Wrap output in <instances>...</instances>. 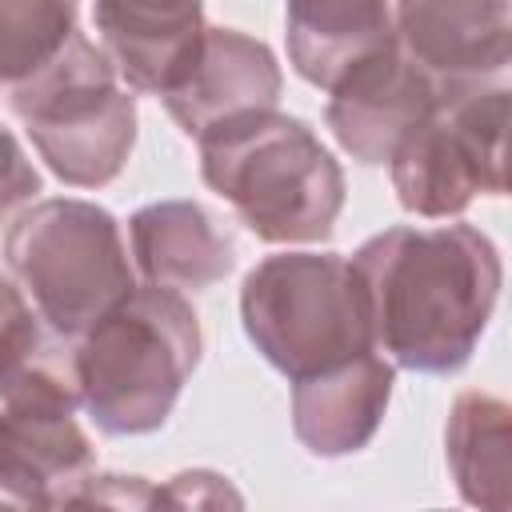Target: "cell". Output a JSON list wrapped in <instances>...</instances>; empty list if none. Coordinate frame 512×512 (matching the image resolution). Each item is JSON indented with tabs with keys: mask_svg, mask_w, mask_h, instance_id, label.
Segmentation results:
<instances>
[{
	"mask_svg": "<svg viewBox=\"0 0 512 512\" xmlns=\"http://www.w3.org/2000/svg\"><path fill=\"white\" fill-rule=\"evenodd\" d=\"M376 352L392 368L460 372L500 300V248L472 224L384 228L352 252Z\"/></svg>",
	"mask_w": 512,
	"mask_h": 512,
	"instance_id": "obj_1",
	"label": "cell"
},
{
	"mask_svg": "<svg viewBox=\"0 0 512 512\" xmlns=\"http://www.w3.org/2000/svg\"><path fill=\"white\" fill-rule=\"evenodd\" d=\"M148 512H248V508L228 476L212 468H188L152 488Z\"/></svg>",
	"mask_w": 512,
	"mask_h": 512,
	"instance_id": "obj_19",
	"label": "cell"
},
{
	"mask_svg": "<svg viewBox=\"0 0 512 512\" xmlns=\"http://www.w3.org/2000/svg\"><path fill=\"white\" fill-rule=\"evenodd\" d=\"M80 32L76 4L56 0H4L0 4V76L16 84L48 64Z\"/></svg>",
	"mask_w": 512,
	"mask_h": 512,
	"instance_id": "obj_18",
	"label": "cell"
},
{
	"mask_svg": "<svg viewBox=\"0 0 512 512\" xmlns=\"http://www.w3.org/2000/svg\"><path fill=\"white\" fill-rule=\"evenodd\" d=\"M396 200L428 220H448L460 216L472 196L480 192L476 168L468 160V148L460 132L452 128L448 112L440 108L432 120H424L392 156L388 164Z\"/></svg>",
	"mask_w": 512,
	"mask_h": 512,
	"instance_id": "obj_16",
	"label": "cell"
},
{
	"mask_svg": "<svg viewBox=\"0 0 512 512\" xmlns=\"http://www.w3.org/2000/svg\"><path fill=\"white\" fill-rule=\"evenodd\" d=\"M76 344L60 340L24 292L4 284V380H0V488L4 512H48L88 480L96 448L76 424Z\"/></svg>",
	"mask_w": 512,
	"mask_h": 512,
	"instance_id": "obj_2",
	"label": "cell"
},
{
	"mask_svg": "<svg viewBox=\"0 0 512 512\" xmlns=\"http://www.w3.org/2000/svg\"><path fill=\"white\" fill-rule=\"evenodd\" d=\"M444 456L456 492L476 512H512V404L492 392H460L444 424Z\"/></svg>",
	"mask_w": 512,
	"mask_h": 512,
	"instance_id": "obj_15",
	"label": "cell"
},
{
	"mask_svg": "<svg viewBox=\"0 0 512 512\" xmlns=\"http://www.w3.org/2000/svg\"><path fill=\"white\" fill-rule=\"evenodd\" d=\"M152 488L144 476H124V472H104L88 476L72 488H64L48 512H148Z\"/></svg>",
	"mask_w": 512,
	"mask_h": 512,
	"instance_id": "obj_20",
	"label": "cell"
},
{
	"mask_svg": "<svg viewBox=\"0 0 512 512\" xmlns=\"http://www.w3.org/2000/svg\"><path fill=\"white\" fill-rule=\"evenodd\" d=\"M436 512H440V508H436Z\"/></svg>",
	"mask_w": 512,
	"mask_h": 512,
	"instance_id": "obj_22",
	"label": "cell"
},
{
	"mask_svg": "<svg viewBox=\"0 0 512 512\" xmlns=\"http://www.w3.org/2000/svg\"><path fill=\"white\" fill-rule=\"evenodd\" d=\"M240 320L292 384L376 352L364 284L340 252L264 256L240 284Z\"/></svg>",
	"mask_w": 512,
	"mask_h": 512,
	"instance_id": "obj_6",
	"label": "cell"
},
{
	"mask_svg": "<svg viewBox=\"0 0 512 512\" xmlns=\"http://www.w3.org/2000/svg\"><path fill=\"white\" fill-rule=\"evenodd\" d=\"M4 264L36 316L68 344L140 288L120 220L76 196L36 200L16 212L4 236Z\"/></svg>",
	"mask_w": 512,
	"mask_h": 512,
	"instance_id": "obj_5",
	"label": "cell"
},
{
	"mask_svg": "<svg viewBox=\"0 0 512 512\" xmlns=\"http://www.w3.org/2000/svg\"><path fill=\"white\" fill-rule=\"evenodd\" d=\"M396 368L380 352L340 364L332 372L292 384V432L296 440L324 460L360 452L392 400Z\"/></svg>",
	"mask_w": 512,
	"mask_h": 512,
	"instance_id": "obj_12",
	"label": "cell"
},
{
	"mask_svg": "<svg viewBox=\"0 0 512 512\" xmlns=\"http://www.w3.org/2000/svg\"><path fill=\"white\" fill-rule=\"evenodd\" d=\"M444 108L440 88L408 60L400 40L352 68L324 108L336 144L360 164H392L396 148Z\"/></svg>",
	"mask_w": 512,
	"mask_h": 512,
	"instance_id": "obj_9",
	"label": "cell"
},
{
	"mask_svg": "<svg viewBox=\"0 0 512 512\" xmlns=\"http://www.w3.org/2000/svg\"><path fill=\"white\" fill-rule=\"evenodd\" d=\"M8 172H12V180H8V192H4V208L16 216V204H20L24 196H36V192H40V176L24 168L16 132H8Z\"/></svg>",
	"mask_w": 512,
	"mask_h": 512,
	"instance_id": "obj_21",
	"label": "cell"
},
{
	"mask_svg": "<svg viewBox=\"0 0 512 512\" xmlns=\"http://www.w3.org/2000/svg\"><path fill=\"white\" fill-rule=\"evenodd\" d=\"M204 184L268 244L328 240L344 208V172L320 136L284 112H252L196 140Z\"/></svg>",
	"mask_w": 512,
	"mask_h": 512,
	"instance_id": "obj_3",
	"label": "cell"
},
{
	"mask_svg": "<svg viewBox=\"0 0 512 512\" xmlns=\"http://www.w3.org/2000/svg\"><path fill=\"white\" fill-rule=\"evenodd\" d=\"M4 104L56 180L104 188L124 172L136 144V96L84 32L32 76L4 84Z\"/></svg>",
	"mask_w": 512,
	"mask_h": 512,
	"instance_id": "obj_7",
	"label": "cell"
},
{
	"mask_svg": "<svg viewBox=\"0 0 512 512\" xmlns=\"http://www.w3.org/2000/svg\"><path fill=\"white\" fill-rule=\"evenodd\" d=\"M476 168L480 192L512 200V88H472L444 104Z\"/></svg>",
	"mask_w": 512,
	"mask_h": 512,
	"instance_id": "obj_17",
	"label": "cell"
},
{
	"mask_svg": "<svg viewBox=\"0 0 512 512\" xmlns=\"http://www.w3.org/2000/svg\"><path fill=\"white\" fill-rule=\"evenodd\" d=\"M280 88L284 76L264 40H252L236 28H208L192 76L164 100V108L188 136L200 140L216 124L252 112H276Z\"/></svg>",
	"mask_w": 512,
	"mask_h": 512,
	"instance_id": "obj_11",
	"label": "cell"
},
{
	"mask_svg": "<svg viewBox=\"0 0 512 512\" xmlns=\"http://www.w3.org/2000/svg\"><path fill=\"white\" fill-rule=\"evenodd\" d=\"M392 12L400 48L444 104L512 68V0H408Z\"/></svg>",
	"mask_w": 512,
	"mask_h": 512,
	"instance_id": "obj_8",
	"label": "cell"
},
{
	"mask_svg": "<svg viewBox=\"0 0 512 512\" xmlns=\"http://www.w3.org/2000/svg\"><path fill=\"white\" fill-rule=\"evenodd\" d=\"M288 60L300 80L332 92L352 68L392 48L396 12L376 0H296L284 8Z\"/></svg>",
	"mask_w": 512,
	"mask_h": 512,
	"instance_id": "obj_13",
	"label": "cell"
},
{
	"mask_svg": "<svg viewBox=\"0 0 512 512\" xmlns=\"http://www.w3.org/2000/svg\"><path fill=\"white\" fill-rule=\"evenodd\" d=\"M132 260L148 284L160 288H208L236 264L232 236L196 200H156L128 220Z\"/></svg>",
	"mask_w": 512,
	"mask_h": 512,
	"instance_id": "obj_14",
	"label": "cell"
},
{
	"mask_svg": "<svg viewBox=\"0 0 512 512\" xmlns=\"http://www.w3.org/2000/svg\"><path fill=\"white\" fill-rule=\"evenodd\" d=\"M200 316L176 292L140 284L76 340V380L92 424L108 436H148L168 424L200 364Z\"/></svg>",
	"mask_w": 512,
	"mask_h": 512,
	"instance_id": "obj_4",
	"label": "cell"
},
{
	"mask_svg": "<svg viewBox=\"0 0 512 512\" xmlns=\"http://www.w3.org/2000/svg\"><path fill=\"white\" fill-rule=\"evenodd\" d=\"M92 24L124 88L168 100L196 68L208 20L200 4H92Z\"/></svg>",
	"mask_w": 512,
	"mask_h": 512,
	"instance_id": "obj_10",
	"label": "cell"
}]
</instances>
